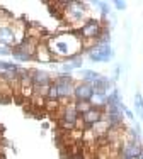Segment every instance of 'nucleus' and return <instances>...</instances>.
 Returning a JSON list of instances; mask_svg holds the SVG:
<instances>
[{
	"label": "nucleus",
	"instance_id": "nucleus-1",
	"mask_svg": "<svg viewBox=\"0 0 143 159\" xmlns=\"http://www.w3.org/2000/svg\"><path fill=\"white\" fill-rule=\"evenodd\" d=\"M53 59H73L78 58L84 46H82V36L78 32H56L46 41Z\"/></svg>",
	"mask_w": 143,
	"mask_h": 159
},
{
	"label": "nucleus",
	"instance_id": "nucleus-2",
	"mask_svg": "<svg viewBox=\"0 0 143 159\" xmlns=\"http://www.w3.org/2000/svg\"><path fill=\"white\" fill-rule=\"evenodd\" d=\"M102 20L104 19H101V20L90 19V20H87V24L78 31V34L82 36V39H99V37L107 31Z\"/></svg>",
	"mask_w": 143,
	"mask_h": 159
},
{
	"label": "nucleus",
	"instance_id": "nucleus-3",
	"mask_svg": "<svg viewBox=\"0 0 143 159\" xmlns=\"http://www.w3.org/2000/svg\"><path fill=\"white\" fill-rule=\"evenodd\" d=\"M112 48H111V44H97L94 49H90V51H87V56H89V59L90 61H94V63H107L109 59L112 58Z\"/></svg>",
	"mask_w": 143,
	"mask_h": 159
},
{
	"label": "nucleus",
	"instance_id": "nucleus-4",
	"mask_svg": "<svg viewBox=\"0 0 143 159\" xmlns=\"http://www.w3.org/2000/svg\"><path fill=\"white\" fill-rule=\"evenodd\" d=\"M92 95H94V88H92V85H90V83L77 81V85H75V95H73L75 100H77V102H80V100L89 102Z\"/></svg>",
	"mask_w": 143,
	"mask_h": 159
},
{
	"label": "nucleus",
	"instance_id": "nucleus-5",
	"mask_svg": "<svg viewBox=\"0 0 143 159\" xmlns=\"http://www.w3.org/2000/svg\"><path fill=\"white\" fill-rule=\"evenodd\" d=\"M80 119H82V122L85 124V127H92L94 124H97L99 120H102L104 119V110H99V108H90L89 112H85L84 115H80Z\"/></svg>",
	"mask_w": 143,
	"mask_h": 159
},
{
	"label": "nucleus",
	"instance_id": "nucleus-6",
	"mask_svg": "<svg viewBox=\"0 0 143 159\" xmlns=\"http://www.w3.org/2000/svg\"><path fill=\"white\" fill-rule=\"evenodd\" d=\"M34 59H36V61H39V63H51V61H53V54H51V51H50V48H48L46 41H41V43L37 44Z\"/></svg>",
	"mask_w": 143,
	"mask_h": 159
},
{
	"label": "nucleus",
	"instance_id": "nucleus-7",
	"mask_svg": "<svg viewBox=\"0 0 143 159\" xmlns=\"http://www.w3.org/2000/svg\"><path fill=\"white\" fill-rule=\"evenodd\" d=\"M90 105H92L94 108H99V110H104V107L107 105V97L102 95V93H96L94 92V95L90 97Z\"/></svg>",
	"mask_w": 143,
	"mask_h": 159
},
{
	"label": "nucleus",
	"instance_id": "nucleus-8",
	"mask_svg": "<svg viewBox=\"0 0 143 159\" xmlns=\"http://www.w3.org/2000/svg\"><path fill=\"white\" fill-rule=\"evenodd\" d=\"M77 68H82V59L80 58H73V59H70V61L62 64V71L65 75H70V71L77 70Z\"/></svg>",
	"mask_w": 143,
	"mask_h": 159
},
{
	"label": "nucleus",
	"instance_id": "nucleus-9",
	"mask_svg": "<svg viewBox=\"0 0 143 159\" xmlns=\"http://www.w3.org/2000/svg\"><path fill=\"white\" fill-rule=\"evenodd\" d=\"M135 112L140 115V119L143 120V97L140 92L135 93Z\"/></svg>",
	"mask_w": 143,
	"mask_h": 159
},
{
	"label": "nucleus",
	"instance_id": "nucleus-10",
	"mask_svg": "<svg viewBox=\"0 0 143 159\" xmlns=\"http://www.w3.org/2000/svg\"><path fill=\"white\" fill-rule=\"evenodd\" d=\"M75 108H77L78 115H84L85 112H89L90 108H92V105H90V102H84V100L77 102L75 100Z\"/></svg>",
	"mask_w": 143,
	"mask_h": 159
},
{
	"label": "nucleus",
	"instance_id": "nucleus-11",
	"mask_svg": "<svg viewBox=\"0 0 143 159\" xmlns=\"http://www.w3.org/2000/svg\"><path fill=\"white\" fill-rule=\"evenodd\" d=\"M114 5H116V9H118V10H125L126 9V2H119V0H116Z\"/></svg>",
	"mask_w": 143,
	"mask_h": 159
},
{
	"label": "nucleus",
	"instance_id": "nucleus-12",
	"mask_svg": "<svg viewBox=\"0 0 143 159\" xmlns=\"http://www.w3.org/2000/svg\"><path fill=\"white\" fill-rule=\"evenodd\" d=\"M138 159H143V152L140 154V156H138Z\"/></svg>",
	"mask_w": 143,
	"mask_h": 159
}]
</instances>
